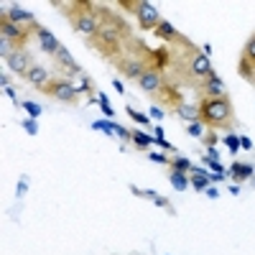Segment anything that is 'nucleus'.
I'll return each instance as SVG.
<instances>
[{
	"label": "nucleus",
	"instance_id": "nucleus-8",
	"mask_svg": "<svg viewBox=\"0 0 255 255\" xmlns=\"http://www.w3.org/2000/svg\"><path fill=\"white\" fill-rule=\"evenodd\" d=\"M56 61H59V67L64 69L61 72V79H67V82H74L79 74H82V69H79V64L72 59V54L67 51V49H59V54H56Z\"/></svg>",
	"mask_w": 255,
	"mask_h": 255
},
{
	"label": "nucleus",
	"instance_id": "nucleus-19",
	"mask_svg": "<svg viewBox=\"0 0 255 255\" xmlns=\"http://www.w3.org/2000/svg\"><path fill=\"white\" fill-rule=\"evenodd\" d=\"M168 163H171V171H181V174H186V171H191V168H194V163H189V161H186V158H181V156L171 158Z\"/></svg>",
	"mask_w": 255,
	"mask_h": 255
},
{
	"label": "nucleus",
	"instance_id": "nucleus-36",
	"mask_svg": "<svg viewBox=\"0 0 255 255\" xmlns=\"http://www.w3.org/2000/svg\"><path fill=\"white\" fill-rule=\"evenodd\" d=\"M204 191H207V197H209V199H217V197H220V191H217L215 186H207Z\"/></svg>",
	"mask_w": 255,
	"mask_h": 255
},
{
	"label": "nucleus",
	"instance_id": "nucleus-21",
	"mask_svg": "<svg viewBox=\"0 0 255 255\" xmlns=\"http://www.w3.org/2000/svg\"><path fill=\"white\" fill-rule=\"evenodd\" d=\"M168 181H171V186H174V189H179V191H184V189L189 186V181H186V176H184L181 171H171Z\"/></svg>",
	"mask_w": 255,
	"mask_h": 255
},
{
	"label": "nucleus",
	"instance_id": "nucleus-6",
	"mask_svg": "<svg viewBox=\"0 0 255 255\" xmlns=\"http://www.w3.org/2000/svg\"><path fill=\"white\" fill-rule=\"evenodd\" d=\"M240 77H245L248 82H255V36L248 38V44L243 49V56H240Z\"/></svg>",
	"mask_w": 255,
	"mask_h": 255
},
{
	"label": "nucleus",
	"instance_id": "nucleus-34",
	"mask_svg": "<svg viewBox=\"0 0 255 255\" xmlns=\"http://www.w3.org/2000/svg\"><path fill=\"white\" fill-rule=\"evenodd\" d=\"M151 118L161 120V118H163V108H158V105H153V108H151Z\"/></svg>",
	"mask_w": 255,
	"mask_h": 255
},
{
	"label": "nucleus",
	"instance_id": "nucleus-23",
	"mask_svg": "<svg viewBox=\"0 0 255 255\" xmlns=\"http://www.w3.org/2000/svg\"><path fill=\"white\" fill-rule=\"evenodd\" d=\"M133 143H135L138 148H148V145L153 143V138L145 135V133H140V130H133Z\"/></svg>",
	"mask_w": 255,
	"mask_h": 255
},
{
	"label": "nucleus",
	"instance_id": "nucleus-24",
	"mask_svg": "<svg viewBox=\"0 0 255 255\" xmlns=\"http://www.w3.org/2000/svg\"><path fill=\"white\" fill-rule=\"evenodd\" d=\"M13 51H15V46H13V41H8V38H3V36H0V56H3V59L8 61Z\"/></svg>",
	"mask_w": 255,
	"mask_h": 255
},
{
	"label": "nucleus",
	"instance_id": "nucleus-4",
	"mask_svg": "<svg viewBox=\"0 0 255 255\" xmlns=\"http://www.w3.org/2000/svg\"><path fill=\"white\" fill-rule=\"evenodd\" d=\"M156 100L158 108H166V110H179L181 105H184V92L176 87V84H161V90L156 95H151Z\"/></svg>",
	"mask_w": 255,
	"mask_h": 255
},
{
	"label": "nucleus",
	"instance_id": "nucleus-20",
	"mask_svg": "<svg viewBox=\"0 0 255 255\" xmlns=\"http://www.w3.org/2000/svg\"><path fill=\"white\" fill-rule=\"evenodd\" d=\"M72 84H74V90H77V92H87V90H92V92H95V84H92L87 77H84V72H82V74H79V77H77Z\"/></svg>",
	"mask_w": 255,
	"mask_h": 255
},
{
	"label": "nucleus",
	"instance_id": "nucleus-30",
	"mask_svg": "<svg viewBox=\"0 0 255 255\" xmlns=\"http://www.w3.org/2000/svg\"><path fill=\"white\" fill-rule=\"evenodd\" d=\"M92 128H95V130H105V133H110V130H113V123H110V120H95V123H92Z\"/></svg>",
	"mask_w": 255,
	"mask_h": 255
},
{
	"label": "nucleus",
	"instance_id": "nucleus-38",
	"mask_svg": "<svg viewBox=\"0 0 255 255\" xmlns=\"http://www.w3.org/2000/svg\"><path fill=\"white\" fill-rule=\"evenodd\" d=\"M227 174H209V181H225Z\"/></svg>",
	"mask_w": 255,
	"mask_h": 255
},
{
	"label": "nucleus",
	"instance_id": "nucleus-14",
	"mask_svg": "<svg viewBox=\"0 0 255 255\" xmlns=\"http://www.w3.org/2000/svg\"><path fill=\"white\" fill-rule=\"evenodd\" d=\"M204 90H207V97H225V84H222V79H220L215 72L207 77Z\"/></svg>",
	"mask_w": 255,
	"mask_h": 255
},
{
	"label": "nucleus",
	"instance_id": "nucleus-27",
	"mask_svg": "<svg viewBox=\"0 0 255 255\" xmlns=\"http://www.w3.org/2000/svg\"><path fill=\"white\" fill-rule=\"evenodd\" d=\"M118 135V138H123V140H133V133L130 130H125L123 125H118V123H113V130H110V135Z\"/></svg>",
	"mask_w": 255,
	"mask_h": 255
},
{
	"label": "nucleus",
	"instance_id": "nucleus-28",
	"mask_svg": "<svg viewBox=\"0 0 255 255\" xmlns=\"http://www.w3.org/2000/svg\"><path fill=\"white\" fill-rule=\"evenodd\" d=\"M225 145L230 148L232 153H238V151H240V138H238L235 133H230V135H225Z\"/></svg>",
	"mask_w": 255,
	"mask_h": 255
},
{
	"label": "nucleus",
	"instance_id": "nucleus-3",
	"mask_svg": "<svg viewBox=\"0 0 255 255\" xmlns=\"http://www.w3.org/2000/svg\"><path fill=\"white\" fill-rule=\"evenodd\" d=\"M0 28H3V31H0V36L8 38V41H13L15 51H26V44H28V38H31V31L15 26L5 13H3V20H0Z\"/></svg>",
	"mask_w": 255,
	"mask_h": 255
},
{
	"label": "nucleus",
	"instance_id": "nucleus-22",
	"mask_svg": "<svg viewBox=\"0 0 255 255\" xmlns=\"http://www.w3.org/2000/svg\"><path fill=\"white\" fill-rule=\"evenodd\" d=\"M204 123L202 120H197V123H189V128H186V133L191 135V138H204Z\"/></svg>",
	"mask_w": 255,
	"mask_h": 255
},
{
	"label": "nucleus",
	"instance_id": "nucleus-15",
	"mask_svg": "<svg viewBox=\"0 0 255 255\" xmlns=\"http://www.w3.org/2000/svg\"><path fill=\"white\" fill-rule=\"evenodd\" d=\"M26 79L33 84V87H44V84L49 82V69H44V67H31L28 74H26Z\"/></svg>",
	"mask_w": 255,
	"mask_h": 255
},
{
	"label": "nucleus",
	"instance_id": "nucleus-11",
	"mask_svg": "<svg viewBox=\"0 0 255 255\" xmlns=\"http://www.w3.org/2000/svg\"><path fill=\"white\" fill-rule=\"evenodd\" d=\"M5 64H8V69H10V72L26 77L28 69H31V56H28V51H13L10 59H8Z\"/></svg>",
	"mask_w": 255,
	"mask_h": 255
},
{
	"label": "nucleus",
	"instance_id": "nucleus-32",
	"mask_svg": "<svg viewBox=\"0 0 255 255\" xmlns=\"http://www.w3.org/2000/svg\"><path fill=\"white\" fill-rule=\"evenodd\" d=\"M204 161H207V163H215V161H220L217 148H207V156H204Z\"/></svg>",
	"mask_w": 255,
	"mask_h": 255
},
{
	"label": "nucleus",
	"instance_id": "nucleus-33",
	"mask_svg": "<svg viewBox=\"0 0 255 255\" xmlns=\"http://www.w3.org/2000/svg\"><path fill=\"white\" fill-rule=\"evenodd\" d=\"M148 158L156 161V163H168V158H166L163 153H148Z\"/></svg>",
	"mask_w": 255,
	"mask_h": 255
},
{
	"label": "nucleus",
	"instance_id": "nucleus-2",
	"mask_svg": "<svg viewBox=\"0 0 255 255\" xmlns=\"http://www.w3.org/2000/svg\"><path fill=\"white\" fill-rule=\"evenodd\" d=\"M44 95H49V97H54V100H59V102H77V90H74V84L72 82H67V79H61V77H56V79H49L44 87Z\"/></svg>",
	"mask_w": 255,
	"mask_h": 255
},
{
	"label": "nucleus",
	"instance_id": "nucleus-5",
	"mask_svg": "<svg viewBox=\"0 0 255 255\" xmlns=\"http://www.w3.org/2000/svg\"><path fill=\"white\" fill-rule=\"evenodd\" d=\"M135 18H138V23H140L143 31H156L158 23L163 20L161 13H158V8L153 3H140L138 10H135Z\"/></svg>",
	"mask_w": 255,
	"mask_h": 255
},
{
	"label": "nucleus",
	"instance_id": "nucleus-16",
	"mask_svg": "<svg viewBox=\"0 0 255 255\" xmlns=\"http://www.w3.org/2000/svg\"><path fill=\"white\" fill-rule=\"evenodd\" d=\"M230 174L235 176V181H248L253 174H255V168L253 166H248V163H240V161H235L230 166Z\"/></svg>",
	"mask_w": 255,
	"mask_h": 255
},
{
	"label": "nucleus",
	"instance_id": "nucleus-31",
	"mask_svg": "<svg viewBox=\"0 0 255 255\" xmlns=\"http://www.w3.org/2000/svg\"><path fill=\"white\" fill-rule=\"evenodd\" d=\"M23 128H26V133H31V135L38 133V123H36L33 118H26V120H23Z\"/></svg>",
	"mask_w": 255,
	"mask_h": 255
},
{
	"label": "nucleus",
	"instance_id": "nucleus-35",
	"mask_svg": "<svg viewBox=\"0 0 255 255\" xmlns=\"http://www.w3.org/2000/svg\"><path fill=\"white\" fill-rule=\"evenodd\" d=\"M26 189H28V181H26V179H20V184H18V197H23V194H26Z\"/></svg>",
	"mask_w": 255,
	"mask_h": 255
},
{
	"label": "nucleus",
	"instance_id": "nucleus-39",
	"mask_svg": "<svg viewBox=\"0 0 255 255\" xmlns=\"http://www.w3.org/2000/svg\"><path fill=\"white\" fill-rule=\"evenodd\" d=\"M5 97H8L10 102H15V92H13V87H5Z\"/></svg>",
	"mask_w": 255,
	"mask_h": 255
},
{
	"label": "nucleus",
	"instance_id": "nucleus-13",
	"mask_svg": "<svg viewBox=\"0 0 255 255\" xmlns=\"http://www.w3.org/2000/svg\"><path fill=\"white\" fill-rule=\"evenodd\" d=\"M138 82H140V90H143V92L156 95V92L161 90V84H163V74H161V72H145Z\"/></svg>",
	"mask_w": 255,
	"mask_h": 255
},
{
	"label": "nucleus",
	"instance_id": "nucleus-12",
	"mask_svg": "<svg viewBox=\"0 0 255 255\" xmlns=\"http://www.w3.org/2000/svg\"><path fill=\"white\" fill-rule=\"evenodd\" d=\"M36 36H38V41H41V49H44L49 56H56V54H59L61 44L51 36V31H46L44 26H38V28H36Z\"/></svg>",
	"mask_w": 255,
	"mask_h": 255
},
{
	"label": "nucleus",
	"instance_id": "nucleus-37",
	"mask_svg": "<svg viewBox=\"0 0 255 255\" xmlns=\"http://www.w3.org/2000/svg\"><path fill=\"white\" fill-rule=\"evenodd\" d=\"M240 148H245V151H250V148H253L250 138H240Z\"/></svg>",
	"mask_w": 255,
	"mask_h": 255
},
{
	"label": "nucleus",
	"instance_id": "nucleus-29",
	"mask_svg": "<svg viewBox=\"0 0 255 255\" xmlns=\"http://www.w3.org/2000/svg\"><path fill=\"white\" fill-rule=\"evenodd\" d=\"M128 115H130L135 123H140V125H148V123H151V118H148V115H143V113H138V110H133V105H130V108H128Z\"/></svg>",
	"mask_w": 255,
	"mask_h": 255
},
{
	"label": "nucleus",
	"instance_id": "nucleus-18",
	"mask_svg": "<svg viewBox=\"0 0 255 255\" xmlns=\"http://www.w3.org/2000/svg\"><path fill=\"white\" fill-rule=\"evenodd\" d=\"M176 113H179V118H184L186 123H197V120H199V105H186V102H184Z\"/></svg>",
	"mask_w": 255,
	"mask_h": 255
},
{
	"label": "nucleus",
	"instance_id": "nucleus-1",
	"mask_svg": "<svg viewBox=\"0 0 255 255\" xmlns=\"http://www.w3.org/2000/svg\"><path fill=\"white\" fill-rule=\"evenodd\" d=\"M199 120L207 128H230L232 125V105L227 97H204L199 102Z\"/></svg>",
	"mask_w": 255,
	"mask_h": 255
},
{
	"label": "nucleus",
	"instance_id": "nucleus-10",
	"mask_svg": "<svg viewBox=\"0 0 255 255\" xmlns=\"http://www.w3.org/2000/svg\"><path fill=\"white\" fill-rule=\"evenodd\" d=\"M212 72H215V69H212L207 54H197L194 59H191V64H189V74L194 77V79H197V77H199V79H207Z\"/></svg>",
	"mask_w": 255,
	"mask_h": 255
},
{
	"label": "nucleus",
	"instance_id": "nucleus-25",
	"mask_svg": "<svg viewBox=\"0 0 255 255\" xmlns=\"http://www.w3.org/2000/svg\"><path fill=\"white\" fill-rule=\"evenodd\" d=\"M191 186H194L197 191L207 189V186H209V176H204V174H194V176H191Z\"/></svg>",
	"mask_w": 255,
	"mask_h": 255
},
{
	"label": "nucleus",
	"instance_id": "nucleus-26",
	"mask_svg": "<svg viewBox=\"0 0 255 255\" xmlns=\"http://www.w3.org/2000/svg\"><path fill=\"white\" fill-rule=\"evenodd\" d=\"M23 110L28 113V118H33V120H36V118L41 115V105H38V102H31V100H26V102H23Z\"/></svg>",
	"mask_w": 255,
	"mask_h": 255
},
{
	"label": "nucleus",
	"instance_id": "nucleus-40",
	"mask_svg": "<svg viewBox=\"0 0 255 255\" xmlns=\"http://www.w3.org/2000/svg\"><path fill=\"white\" fill-rule=\"evenodd\" d=\"M230 194L238 197V194H240V186H238V184H230Z\"/></svg>",
	"mask_w": 255,
	"mask_h": 255
},
{
	"label": "nucleus",
	"instance_id": "nucleus-41",
	"mask_svg": "<svg viewBox=\"0 0 255 255\" xmlns=\"http://www.w3.org/2000/svg\"><path fill=\"white\" fill-rule=\"evenodd\" d=\"M153 133H156V140H163V128H161V125H156Z\"/></svg>",
	"mask_w": 255,
	"mask_h": 255
},
{
	"label": "nucleus",
	"instance_id": "nucleus-7",
	"mask_svg": "<svg viewBox=\"0 0 255 255\" xmlns=\"http://www.w3.org/2000/svg\"><path fill=\"white\" fill-rule=\"evenodd\" d=\"M5 8V15L13 20L15 26H20V28H26V31H36L38 28V23H36V18H33V13H28V10H23L20 5H3Z\"/></svg>",
	"mask_w": 255,
	"mask_h": 255
},
{
	"label": "nucleus",
	"instance_id": "nucleus-17",
	"mask_svg": "<svg viewBox=\"0 0 255 255\" xmlns=\"http://www.w3.org/2000/svg\"><path fill=\"white\" fill-rule=\"evenodd\" d=\"M158 38H163V41H176L179 38V31L171 26V23H168V20H161V23H158V28L153 31Z\"/></svg>",
	"mask_w": 255,
	"mask_h": 255
},
{
	"label": "nucleus",
	"instance_id": "nucleus-42",
	"mask_svg": "<svg viewBox=\"0 0 255 255\" xmlns=\"http://www.w3.org/2000/svg\"><path fill=\"white\" fill-rule=\"evenodd\" d=\"M253 186H255V179H253Z\"/></svg>",
	"mask_w": 255,
	"mask_h": 255
},
{
	"label": "nucleus",
	"instance_id": "nucleus-9",
	"mask_svg": "<svg viewBox=\"0 0 255 255\" xmlns=\"http://www.w3.org/2000/svg\"><path fill=\"white\" fill-rule=\"evenodd\" d=\"M115 67H118L128 79H140V77L145 74V67H143L138 59H125V56H120V59H115Z\"/></svg>",
	"mask_w": 255,
	"mask_h": 255
}]
</instances>
